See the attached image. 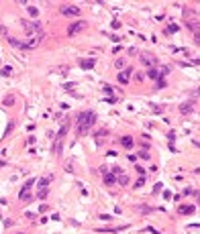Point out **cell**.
Segmentation results:
<instances>
[{
    "mask_svg": "<svg viewBox=\"0 0 200 234\" xmlns=\"http://www.w3.org/2000/svg\"><path fill=\"white\" fill-rule=\"evenodd\" d=\"M94 63H96L94 59H82L80 61V67L82 69H90V67H94Z\"/></svg>",
    "mask_w": 200,
    "mask_h": 234,
    "instance_id": "obj_8",
    "label": "cell"
},
{
    "mask_svg": "<svg viewBox=\"0 0 200 234\" xmlns=\"http://www.w3.org/2000/svg\"><path fill=\"white\" fill-rule=\"evenodd\" d=\"M2 165H4V161H0V167H2Z\"/></svg>",
    "mask_w": 200,
    "mask_h": 234,
    "instance_id": "obj_28",
    "label": "cell"
},
{
    "mask_svg": "<svg viewBox=\"0 0 200 234\" xmlns=\"http://www.w3.org/2000/svg\"><path fill=\"white\" fill-rule=\"evenodd\" d=\"M121 145H123L125 149H131L133 147V136H123V139H121Z\"/></svg>",
    "mask_w": 200,
    "mask_h": 234,
    "instance_id": "obj_9",
    "label": "cell"
},
{
    "mask_svg": "<svg viewBox=\"0 0 200 234\" xmlns=\"http://www.w3.org/2000/svg\"><path fill=\"white\" fill-rule=\"evenodd\" d=\"M47 210H49V206H39V212H41V214H43V212H47Z\"/></svg>",
    "mask_w": 200,
    "mask_h": 234,
    "instance_id": "obj_27",
    "label": "cell"
},
{
    "mask_svg": "<svg viewBox=\"0 0 200 234\" xmlns=\"http://www.w3.org/2000/svg\"><path fill=\"white\" fill-rule=\"evenodd\" d=\"M82 29H86V20H78V22H74V25H69L68 35H76V33H80Z\"/></svg>",
    "mask_w": 200,
    "mask_h": 234,
    "instance_id": "obj_2",
    "label": "cell"
},
{
    "mask_svg": "<svg viewBox=\"0 0 200 234\" xmlns=\"http://www.w3.org/2000/svg\"><path fill=\"white\" fill-rule=\"evenodd\" d=\"M106 134H108V128H100L94 136H96V139H102V136H106Z\"/></svg>",
    "mask_w": 200,
    "mask_h": 234,
    "instance_id": "obj_15",
    "label": "cell"
},
{
    "mask_svg": "<svg viewBox=\"0 0 200 234\" xmlns=\"http://www.w3.org/2000/svg\"><path fill=\"white\" fill-rule=\"evenodd\" d=\"M19 198H21V200H23V201H31V200H33V195L29 194L27 189H23L21 194H19Z\"/></svg>",
    "mask_w": 200,
    "mask_h": 234,
    "instance_id": "obj_12",
    "label": "cell"
},
{
    "mask_svg": "<svg viewBox=\"0 0 200 234\" xmlns=\"http://www.w3.org/2000/svg\"><path fill=\"white\" fill-rule=\"evenodd\" d=\"M114 181H117L114 173H104V183H106V185H112Z\"/></svg>",
    "mask_w": 200,
    "mask_h": 234,
    "instance_id": "obj_10",
    "label": "cell"
},
{
    "mask_svg": "<svg viewBox=\"0 0 200 234\" xmlns=\"http://www.w3.org/2000/svg\"><path fill=\"white\" fill-rule=\"evenodd\" d=\"M143 183H145V177H139V181H137V183H135V187H137V189H139V187L143 185Z\"/></svg>",
    "mask_w": 200,
    "mask_h": 234,
    "instance_id": "obj_23",
    "label": "cell"
},
{
    "mask_svg": "<svg viewBox=\"0 0 200 234\" xmlns=\"http://www.w3.org/2000/svg\"><path fill=\"white\" fill-rule=\"evenodd\" d=\"M94 122H96V114L94 112H80L78 114V134L84 136V134L92 128Z\"/></svg>",
    "mask_w": 200,
    "mask_h": 234,
    "instance_id": "obj_1",
    "label": "cell"
},
{
    "mask_svg": "<svg viewBox=\"0 0 200 234\" xmlns=\"http://www.w3.org/2000/svg\"><path fill=\"white\" fill-rule=\"evenodd\" d=\"M49 181H51V177H45V179H41V181H39V185H41V189H45V185H47Z\"/></svg>",
    "mask_w": 200,
    "mask_h": 234,
    "instance_id": "obj_18",
    "label": "cell"
},
{
    "mask_svg": "<svg viewBox=\"0 0 200 234\" xmlns=\"http://www.w3.org/2000/svg\"><path fill=\"white\" fill-rule=\"evenodd\" d=\"M194 210H196L194 206H188V204H182V206L178 208V214H182V216H188V214H194Z\"/></svg>",
    "mask_w": 200,
    "mask_h": 234,
    "instance_id": "obj_4",
    "label": "cell"
},
{
    "mask_svg": "<svg viewBox=\"0 0 200 234\" xmlns=\"http://www.w3.org/2000/svg\"><path fill=\"white\" fill-rule=\"evenodd\" d=\"M114 173L118 175V183H121V185H129V175H125L123 171H121V169H114Z\"/></svg>",
    "mask_w": 200,
    "mask_h": 234,
    "instance_id": "obj_6",
    "label": "cell"
},
{
    "mask_svg": "<svg viewBox=\"0 0 200 234\" xmlns=\"http://www.w3.org/2000/svg\"><path fill=\"white\" fill-rule=\"evenodd\" d=\"M149 77H151V80H159V77H161V71H159V69H155V67H151V69H149Z\"/></svg>",
    "mask_w": 200,
    "mask_h": 234,
    "instance_id": "obj_11",
    "label": "cell"
},
{
    "mask_svg": "<svg viewBox=\"0 0 200 234\" xmlns=\"http://www.w3.org/2000/svg\"><path fill=\"white\" fill-rule=\"evenodd\" d=\"M14 104V98L12 96H6V98H4V106H12Z\"/></svg>",
    "mask_w": 200,
    "mask_h": 234,
    "instance_id": "obj_16",
    "label": "cell"
},
{
    "mask_svg": "<svg viewBox=\"0 0 200 234\" xmlns=\"http://www.w3.org/2000/svg\"><path fill=\"white\" fill-rule=\"evenodd\" d=\"M8 43H10L12 47H23V43H21V41H16V39H8Z\"/></svg>",
    "mask_w": 200,
    "mask_h": 234,
    "instance_id": "obj_17",
    "label": "cell"
},
{
    "mask_svg": "<svg viewBox=\"0 0 200 234\" xmlns=\"http://www.w3.org/2000/svg\"><path fill=\"white\" fill-rule=\"evenodd\" d=\"M112 29H121V22H118V20H112Z\"/></svg>",
    "mask_w": 200,
    "mask_h": 234,
    "instance_id": "obj_25",
    "label": "cell"
},
{
    "mask_svg": "<svg viewBox=\"0 0 200 234\" xmlns=\"http://www.w3.org/2000/svg\"><path fill=\"white\" fill-rule=\"evenodd\" d=\"M29 14H31V16H37V14H39V10H37L35 6H29Z\"/></svg>",
    "mask_w": 200,
    "mask_h": 234,
    "instance_id": "obj_19",
    "label": "cell"
},
{
    "mask_svg": "<svg viewBox=\"0 0 200 234\" xmlns=\"http://www.w3.org/2000/svg\"><path fill=\"white\" fill-rule=\"evenodd\" d=\"M104 92H106L108 96H111V94H112V88H111V86H104Z\"/></svg>",
    "mask_w": 200,
    "mask_h": 234,
    "instance_id": "obj_26",
    "label": "cell"
},
{
    "mask_svg": "<svg viewBox=\"0 0 200 234\" xmlns=\"http://www.w3.org/2000/svg\"><path fill=\"white\" fill-rule=\"evenodd\" d=\"M176 31H178V25H170L167 27V33H176Z\"/></svg>",
    "mask_w": 200,
    "mask_h": 234,
    "instance_id": "obj_21",
    "label": "cell"
},
{
    "mask_svg": "<svg viewBox=\"0 0 200 234\" xmlns=\"http://www.w3.org/2000/svg\"><path fill=\"white\" fill-rule=\"evenodd\" d=\"M133 69L131 67H127V69H125V71H121V74L117 75V80L121 81V84H129V74H131Z\"/></svg>",
    "mask_w": 200,
    "mask_h": 234,
    "instance_id": "obj_5",
    "label": "cell"
},
{
    "mask_svg": "<svg viewBox=\"0 0 200 234\" xmlns=\"http://www.w3.org/2000/svg\"><path fill=\"white\" fill-rule=\"evenodd\" d=\"M47 194H49L47 189H41V191H39V198H41V200H45V198H47Z\"/></svg>",
    "mask_w": 200,
    "mask_h": 234,
    "instance_id": "obj_22",
    "label": "cell"
},
{
    "mask_svg": "<svg viewBox=\"0 0 200 234\" xmlns=\"http://www.w3.org/2000/svg\"><path fill=\"white\" fill-rule=\"evenodd\" d=\"M80 12H82V10H80L78 6H63L61 8V14H63V16H78Z\"/></svg>",
    "mask_w": 200,
    "mask_h": 234,
    "instance_id": "obj_3",
    "label": "cell"
},
{
    "mask_svg": "<svg viewBox=\"0 0 200 234\" xmlns=\"http://www.w3.org/2000/svg\"><path fill=\"white\" fill-rule=\"evenodd\" d=\"M0 75H4V77H8V75H12V67H10V65H4L2 69H0Z\"/></svg>",
    "mask_w": 200,
    "mask_h": 234,
    "instance_id": "obj_13",
    "label": "cell"
},
{
    "mask_svg": "<svg viewBox=\"0 0 200 234\" xmlns=\"http://www.w3.org/2000/svg\"><path fill=\"white\" fill-rule=\"evenodd\" d=\"M114 65H117V67H118V69H121V67H123V65H125V59H117V61H114Z\"/></svg>",
    "mask_w": 200,
    "mask_h": 234,
    "instance_id": "obj_24",
    "label": "cell"
},
{
    "mask_svg": "<svg viewBox=\"0 0 200 234\" xmlns=\"http://www.w3.org/2000/svg\"><path fill=\"white\" fill-rule=\"evenodd\" d=\"M143 63H145V65H149V67H151V65H155V59H153L151 55H143Z\"/></svg>",
    "mask_w": 200,
    "mask_h": 234,
    "instance_id": "obj_14",
    "label": "cell"
},
{
    "mask_svg": "<svg viewBox=\"0 0 200 234\" xmlns=\"http://www.w3.org/2000/svg\"><path fill=\"white\" fill-rule=\"evenodd\" d=\"M194 110V102H184L182 106H180V112L182 114H190Z\"/></svg>",
    "mask_w": 200,
    "mask_h": 234,
    "instance_id": "obj_7",
    "label": "cell"
},
{
    "mask_svg": "<svg viewBox=\"0 0 200 234\" xmlns=\"http://www.w3.org/2000/svg\"><path fill=\"white\" fill-rule=\"evenodd\" d=\"M33 183H35V179H29L27 183H25V187H23V189H27V191H29V189L33 187Z\"/></svg>",
    "mask_w": 200,
    "mask_h": 234,
    "instance_id": "obj_20",
    "label": "cell"
}]
</instances>
